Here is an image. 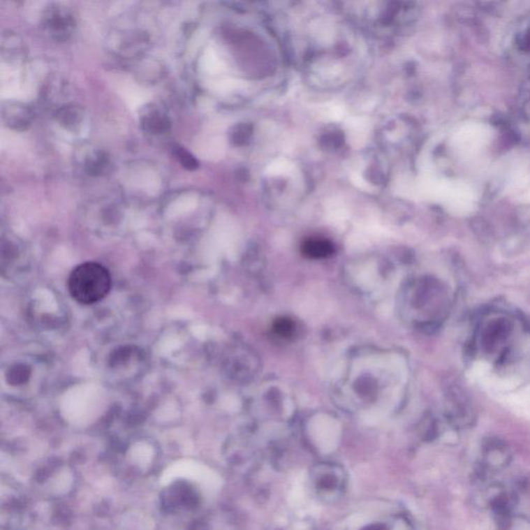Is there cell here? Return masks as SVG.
I'll use <instances>...</instances> for the list:
<instances>
[{"label": "cell", "instance_id": "277c9868", "mask_svg": "<svg viewBox=\"0 0 530 530\" xmlns=\"http://www.w3.org/2000/svg\"><path fill=\"white\" fill-rule=\"evenodd\" d=\"M42 29L51 40L66 42L72 36L76 27L74 15L68 6L50 4L42 15Z\"/></svg>", "mask_w": 530, "mask_h": 530}, {"label": "cell", "instance_id": "3957f363", "mask_svg": "<svg viewBox=\"0 0 530 530\" xmlns=\"http://www.w3.org/2000/svg\"><path fill=\"white\" fill-rule=\"evenodd\" d=\"M198 490L186 480H177L165 488L161 495V506L170 514L190 512L200 504Z\"/></svg>", "mask_w": 530, "mask_h": 530}, {"label": "cell", "instance_id": "9c48e42d", "mask_svg": "<svg viewBox=\"0 0 530 530\" xmlns=\"http://www.w3.org/2000/svg\"><path fill=\"white\" fill-rule=\"evenodd\" d=\"M110 167V158L104 150L91 152L84 162V169L87 175L100 177L105 175Z\"/></svg>", "mask_w": 530, "mask_h": 530}, {"label": "cell", "instance_id": "6da1fadb", "mask_svg": "<svg viewBox=\"0 0 530 530\" xmlns=\"http://www.w3.org/2000/svg\"><path fill=\"white\" fill-rule=\"evenodd\" d=\"M111 286L110 272L100 263H83L75 267L68 277V291L79 304H92L100 302L108 295Z\"/></svg>", "mask_w": 530, "mask_h": 530}, {"label": "cell", "instance_id": "52a82bcc", "mask_svg": "<svg viewBox=\"0 0 530 530\" xmlns=\"http://www.w3.org/2000/svg\"><path fill=\"white\" fill-rule=\"evenodd\" d=\"M54 117L66 130L75 131L83 120V110L76 104H64L57 109Z\"/></svg>", "mask_w": 530, "mask_h": 530}, {"label": "cell", "instance_id": "30bf717a", "mask_svg": "<svg viewBox=\"0 0 530 530\" xmlns=\"http://www.w3.org/2000/svg\"><path fill=\"white\" fill-rule=\"evenodd\" d=\"M302 251L309 258L321 259L330 256L334 253V246L327 240H309L302 244Z\"/></svg>", "mask_w": 530, "mask_h": 530}, {"label": "cell", "instance_id": "ba28073f", "mask_svg": "<svg viewBox=\"0 0 530 530\" xmlns=\"http://www.w3.org/2000/svg\"><path fill=\"white\" fill-rule=\"evenodd\" d=\"M353 530H413L411 523L405 519H394V517L371 519L368 522L360 523Z\"/></svg>", "mask_w": 530, "mask_h": 530}, {"label": "cell", "instance_id": "8992f818", "mask_svg": "<svg viewBox=\"0 0 530 530\" xmlns=\"http://www.w3.org/2000/svg\"><path fill=\"white\" fill-rule=\"evenodd\" d=\"M140 124L145 132L154 136L167 134L171 128V120L166 111L154 103L141 109Z\"/></svg>", "mask_w": 530, "mask_h": 530}, {"label": "cell", "instance_id": "5b68a950", "mask_svg": "<svg viewBox=\"0 0 530 530\" xmlns=\"http://www.w3.org/2000/svg\"><path fill=\"white\" fill-rule=\"evenodd\" d=\"M2 122L10 130L24 132L29 130L34 113L29 105L19 101H6L1 104Z\"/></svg>", "mask_w": 530, "mask_h": 530}, {"label": "cell", "instance_id": "7a4b0ae2", "mask_svg": "<svg viewBox=\"0 0 530 530\" xmlns=\"http://www.w3.org/2000/svg\"><path fill=\"white\" fill-rule=\"evenodd\" d=\"M308 483L309 489L315 499L323 503L334 504L346 494L348 473L339 463L319 461L311 467Z\"/></svg>", "mask_w": 530, "mask_h": 530}, {"label": "cell", "instance_id": "8fae6325", "mask_svg": "<svg viewBox=\"0 0 530 530\" xmlns=\"http://www.w3.org/2000/svg\"><path fill=\"white\" fill-rule=\"evenodd\" d=\"M173 156L178 161L180 165L184 167L186 170H196L199 167V162L197 160L196 156L189 152L186 148L180 147V145H175L172 148Z\"/></svg>", "mask_w": 530, "mask_h": 530}, {"label": "cell", "instance_id": "7c38bea8", "mask_svg": "<svg viewBox=\"0 0 530 530\" xmlns=\"http://www.w3.org/2000/svg\"><path fill=\"white\" fill-rule=\"evenodd\" d=\"M295 323L288 318L277 319L274 324V330L282 338H290L295 334Z\"/></svg>", "mask_w": 530, "mask_h": 530}]
</instances>
